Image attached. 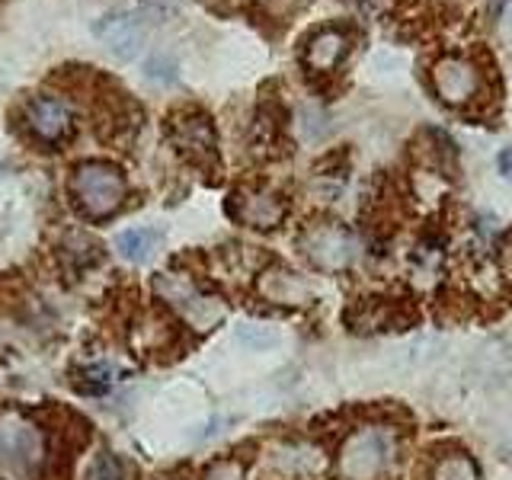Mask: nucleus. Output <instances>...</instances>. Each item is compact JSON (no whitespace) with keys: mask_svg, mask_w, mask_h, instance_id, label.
<instances>
[{"mask_svg":"<svg viewBox=\"0 0 512 480\" xmlns=\"http://www.w3.org/2000/svg\"><path fill=\"white\" fill-rule=\"evenodd\" d=\"M45 464L42 429L23 413L0 416V480H36Z\"/></svg>","mask_w":512,"mask_h":480,"instance_id":"obj_1","label":"nucleus"},{"mask_svg":"<svg viewBox=\"0 0 512 480\" xmlns=\"http://www.w3.org/2000/svg\"><path fill=\"white\" fill-rule=\"evenodd\" d=\"M154 292L160 295V301L180 314L192 330H212L218 327L228 308L224 301L202 292L196 285V279L186 276V272H157L154 276Z\"/></svg>","mask_w":512,"mask_h":480,"instance_id":"obj_2","label":"nucleus"},{"mask_svg":"<svg viewBox=\"0 0 512 480\" xmlns=\"http://www.w3.org/2000/svg\"><path fill=\"white\" fill-rule=\"evenodd\" d=\"M71 192L80 205V212L87 218H109L116 215L122 202L128 183L116 164H106V160H87L80 164L71 176Z\"/></svg>","mask_w":512,"mask_h":480,"instance_id":"obj_3","label":"nucleus"},{"mask_svg":"<svg viewBox=\"0 0 512 480\" xmlns=\"http://www.w3.org/2000/svg\"><path fill=\"white\" fill-rule=\"evenodd\" d=\"M394 461V436L384 426H362L340 448L343 480H381Z\"/></svg>","mask_w":512,"mask_h":480,"instance_id":"obj_4","label":"nucleus"},{"mask_svg":"<svg viewBox=\"0 0 512 480\" xmlns=\"http://www.w3.org/2000/svg\"><path fill=\"white\" fill-rule=\"evenodd\" d=\"M298 247L311 260V266L320 272H343L356 263V253H359L352 231L336 221L311 224V228L298 237Z\"/></svg>","mask_w":512,"mask_h":480,"instance_id":"obj_5","label":"nucleus"},{"mask_svg":"<svg viewBox=\"0 0 512 480\" xmlns=\"http://www.w3.org/2000/svg\"><path fill=\"white\" fill-rule=\"evenodd\" d=\"M170 141L192 164H215V125L205 112L183 109L170 116Z\"/></svg>","mask_w":512,"mask_h":480,"instance_id":"obj_6","label":"nucleus"},{"mask_svg":"<svg viewBox=\"0 0 512 480\" xmlns=\"http://www.w3.org/2000/svg\"><path fill=\"white\" fill-rule=\"evenodd\" d=\"M228 212L240 224H247V228L272 231V228H279L282 218H285V199L272 189L250 186V189L234 192L231 202H228Z\"/></svg>","mask_w":512,"mask_h":480,"instance_id":"obj_7","label":"nucleus"},{"mask_svg":"<svg viewBox=\"0 0 512 480\" xmlns=\"http://www.w3.org/2000/svg\"><path fill=\"white\" fill-rule=\"evenodd\" d=\"M432 84H436V93L448 106H464L474 100V93L480 87L477 68L464 58H442L432 71Z\"/></svg>","mask_w":512,"mask_h":480,"instance_id":"obj_8","label":"nucleus"},{"mask_svg":"<svg viewBox=\"0 0 512 480\" xmlns=\"http://www.w3.org/2000/svg\"><path fill=\"white\" fill-rule=\"evenodd\" d=\"M93 32L122 61H132L144 45V26L128 13H106L103 20H96Z\"/></svg>","mask_w":512,"mask_h":480,"instance_id":"obj_9","label":"nucleus"},{"mask_svg":"<svg viewBox=\"0 0 512 480\" xmlns=\"http://www.w3.org/2000/svg\"><path fill=\"white\" fill-rule=\"evenodd\" d=\"M260 295L272 304H285V308H301V304H311L314 288L295 276L292 269L285 266H272L260 276Z\"/></svg>","mask_w":512,"mask_h":480,"instance_id":"obj_10","label":"nucleus"},{"mask_svg":"<svg viewBox=\"0 0 512 480\" xmlns=\"http://www.w3.org/2000/svg\"><path fill=\"white\" fill-rule=\"evenodd\" d=\"M26 119H29L32 132L48 144L61 141L71 132V109H68V103L55 100V96H39V100H32L26 109Z\"/></svg>","mask_w":512,"mask_h":480,"instance_id":"obj_11","label":"nucleus"},{"mask_svg":"<svg viewBox=\"0 0 512 480\" xmlns=\"http://www.w3.org/2000/svg\"><path fill=\"white\" fill-rule=\"evenodd\" d=\"M58 260H61V266H64L68 276H80V272H87L90 266H96L103 260V244L96 237L84 234V231H71V234L61 237Z\"/></svg>","mask_w":512,"mask_h":480,"instance_id":"obj_12","label":"nucleus"},{"mask_svg":"<svg viewBox=\"0 0 512 480\" xmlns=\"http://www.w3.org/2000/svg\"><path fill=\"white\" fill-rule=\"evenodd\" d=\"M346 52H349L346 32L324 29V32H317V36L308 42V48H304V61H308L311 71H333L336 64L346 58Z\"/></svg>","mask_w":512,"mask_h":480,"instance_id":"obj_13","label":"nucleus"},{"mask_svg":"<svg viewBox=\"0 0 512 480\" xmlns=\"http://www.w3.org/2000/svg\"><path fill=\"white\" fill-rule=\"evenodd\" d=\"M346 324L359 333H375V330H391L397 324V304L384 298H365L346 314Z\"/></svg>","mask_w":512,"mask_h":480,"instance_id":"obj_14","label":"nucleus"},{"mask_svg":"<svg viewBox=\"0 0 512 480\" xmlns=\"http://www.w3.org/2000/svg\"><path fill=\"white\" fill-rule=\"evenodd\" d=\"M173 336H176V330H173L170 320L160 311H151V314H144V320L135 327L132 343L141 352H164L173 343Z\"/></svg>","mask_w":512,"mask_h":480,"instance_id":"obj_15","label":"nucleus"},{"mask_svg":"<svg viewBox=\"0 0 512 480\" xmlns=\"http://www.w3.org/2000/svg\"><path fill=\"white\" fill-rule=\"evenodd\" d=\"M157 240H160V234L151 231V228H128V231H119L116 250H119L122 260H128V263H144L154 253Z\"/></svg>","mask_w":512,"mask_h":480,"instance_id":"obj_16","label":"nucleus"},{"mask_svg":"<svg viewBox=\"0 0 512 480\" xmlns=\"http://www.w3.org/2000/svg\"><path fill=\"white\" fill-rule=\"evenodd\" d=\"M276 464L288 474H314L324 468V458H320V452L311 445H288V448H279Z\"/></svg>","mask_w":512,"mask_h":480,"instance_id":"obj_17","label":"nucleus"},{"mask_svg":"<svg viewBox=\"0 0 512 480\" xmlns=\"http://www.w3.org/2000/svg\"><path fill=\"white\" fill-rule=\"evenodd\" d=\"M429 480H480V471H477L474 458H468L464 452H455V455H445L436 461Z\"/></svg>","mask_w":512,"mask_h":480,"instance_id":"obj_18","label":"nucleus"},{"mask_svg":"<svg viewBox=\"0 0 512 480\" xmlns=\"http://www.w3.org/2000/svg\"><path fill=\"white\" fill-rule=\"evenodd\" d=\"M112 388V372L106 365H84L74 372V391L77 394H90V397H100Z\"/></svg>","mask_w":512,"mask_h":480,"instance_id":"obj_19","label":"nucleus"},{"mask_svg":"<svg viewBox=\"0 0 512 480\" xmlns=\"http://www.w3.org/2000/svg\"><path fill=\"white\" fill-rule=\"evenodd\" d=\"M176 77H180V64H176V58L157 52L144 61V80H148V84L170 87V84H176Z\"/></svg>","mask_w":512,"mask_h":480,"instance_id":"obj_20","label":"nucleus"},{"mask_svg":"<svg viewBox=\"0 0 512 480\" xmlns=\"http://www.w3.org/2000/svg\"><path fill=\"white\" fill-rule=\"evenodd\" d=\"M442 269V250L436 244H420L413 253V276L416 282H432Z\"/></svg>","mask_w":512,"mask_h":480,"instance_id":"obj_21","label":"nucleus"},{"mask_svg":"<svg viewBox=\"0 0 512 480\" xmlns=\"http://www.w3.org/2000/svg\"><path fill=\"white\" fill-rule=\"evenodd\" d=\"M237 340L244 343L247 349H269V346H276L279 343V333L272 330V327H263V324H244V327H237Z\"/></svg>","mask_w":512,"mask_h":480,"instance_id":"obj_22","label":"nucleus"},{"mask_svg":"<svg viewBox=\"0 0 512 480\" xmlns=\"http://www.w3.org/2000/svg\"><path fill=\"white\" fill-rule=\"evenodd\" d=\"M84 480H125V468H122V461L112 452H100L90 461Z\"/></svg>","mask_w":512,"mask_h":480,"instance_id":"obj_23","label":"nucleus"},{"mask_svg":"<svg viewBox=\"0 0 512 480\" xmlns=\"http://www.w3.org/2000/svg\"><path fill=\"white\" fill-rule=\"evenodd\" d=\"M202 480H247V468H244V461H237V458H218L208 464Z\"/></svg>","mask_w":512,"mask_h":480,"instance_id":"obj_24","label":"nucleus"},{"mask_svg":"<svg viewBox=\"0 0 512 480\" xmlns=\"http://www.w3.org/2000/svg\"><path fill=\"white\" fill-rule=\"evenodd\" d=\"M500 266H503V276L512 282V237L503 244V250H500Z\"/></svg>","mask_w":512,"mask_h":480,"instance_id":"obj_25","label":"nucleus"},{"mask_svg":"<svg viewBox=\"0 0 512 480\" xmlns=\"http://www.w3.org/2000/svg\"><path fill=\"white\" fill-rule=\"evenodd\" d=\"M496 164H500V173L512 183V144H509V148H503V154H500V160H496Z\"/></svg>","mask_w":512,"mask_h":480,"instance_id":"obj_26","label":"nucleus"}]
</instances>
